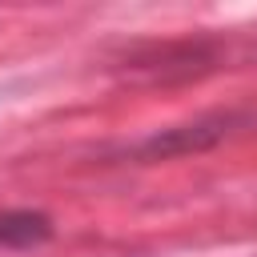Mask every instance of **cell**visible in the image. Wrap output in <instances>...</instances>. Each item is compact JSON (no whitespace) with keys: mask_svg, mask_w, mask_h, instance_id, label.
Instances as JSON below:
<instances>
[{"mask_svg":"<svg viewBox=\"0 0 257 257\" xmlns=\"http://www.w3.org/2000/svg\"><path fill=\"white\" fill-rule=\"evenodd\" d=\"M52 237V217L40 209H0V249H32Z\"/></svg>","mask_w":257,"mask_h":257,"instance_id":"cell-2","label":"cell"},{"mask_svg":"<svg viewBox=\"0 0 257 257\" xmlns=\"http://www.w3.org/2000/svg\"><path fill=\"white\" fill-rule=\"evenodd\" d=\"M233 116H209V120H197V124H181V128H165L149 141L137 145V157H177V153H201L209 145H217L225 133H229Z\"/></svg>","mask_w":257,"mask_h":257,"instance_id":"cell-1","label":"cell"}]
</instances>
